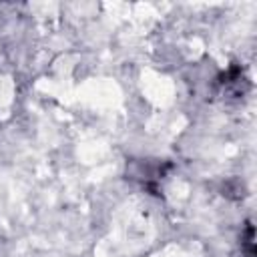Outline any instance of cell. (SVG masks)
Segmentation results:
<instances>
[{"label":"cell","instance_id":"obj_1","mask_svg":"<svg viewBox=\"0 0 257 257\" xmlns=\"http://www.w3.org/2000/svg\"><path fill=\"white\" fill-rule=\"evenodd\" d=\"M245 247H247L249 257H253L255 251H253V225H251V223H247V239H245Z\"/></svg>","mask_w":257,"mask_h":257}]
</instances>
